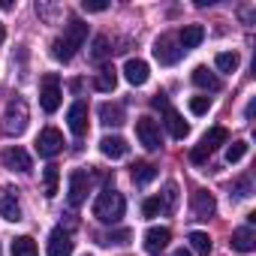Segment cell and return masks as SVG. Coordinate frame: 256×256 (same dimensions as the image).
<instances>
[{
    "label": "cell",
    "mask_w": 256,
    "mask_h": 256,
    "mask_svg": "<svg viewBox=\"0 0 256 256\" xmlns=\"http://www.w3.org/2000/svg\"><path fill=\"white\" fill-rule=\"evenodd\" d=\"M0 160H4V166L10 169V172H30L34 169V163H30V154L24 151V148H6L4 154H0Z\"/></svg>",
    "instance_id": "11"
},
{
    "label": "cell",
    "mask_w": 256,
    "mask_h": 256,
    "mask_svg": "<svg viewBox=\"0 0 256 256\" xmlns=\"http://www.w3.org/2000/svg\"><path fill=\"white\" fill-rule=\"evenodd\" d=\"M244 154H247V142H232L229 148H226V163H238V160H244Z\"/></svg>",
    "instance_id": "30"
},
{
    "label": "cell",
    "mask_w": 256,
    "mask_h": 256,
    "mask_svg": "<svg viewBox=\"0 0 256 256\" xmlns=\"http://www.w3.org/2000/svg\"><path fill=\"white\" fill-rule=\"evenodd\" d=\"M214 64H217L220 72H235V70H238V54H235V52H220V54L214 58Z\"/></svg>",
    "instance_id": "27"
},
{
    "label": "cell",
    "mask_w": 256,
    "mask_h": 256,
    "mask_svg": "<svg viewBox=\"0 0 256 256\" xmlns=\"http://www.w3.org/2000/svg\"><path fill=\"white\" fill-rule=\"evenodd\" d=\"M60 151H64V133L54 130V126H46L36 136V154L40 157H58Z\"/></svg>",
    "instance_id": "6"
},
{
    "label": "cell",
    "mask_w": 256,
    "mask_h": 256,
    "mask_svg": "<svg viewBox=\"0 0 256 256\" xmlns=\"http://www.w3.org/2000/svg\"><path fill=\"white\" fill-rule=\"evenodd\" d=\"M151 106H154V108H163V112H166V108H169V96H166V94H157V96L151 100Z\"/></svg>",
    "instance_id": "37"
},
{
    "label": "cell",
    "mask_w": 256,
    "mask_h": 256,
    "mask_svg": "<svg viewBox=\"0 0 256 256\" xmlns=\"http://www.w3.org/2000/svg\"><path fill=\"white\" fill-rule=\"evenodd\" d=\"M160 199H163V208L166 211H175V205H178V187L175 184H166V193Z\"/></svg>",
    "instance_id": "32"
},
{
    "label": "cell",
    "mask_w": 256,
    "mask_h": 256,
    "mask_svg": "<svg viewBox=\"0 0 256 256\" xmlns=\"http://www.w3.org/2000/svg\"><path fill=\"white\" fill-rule=\"evenodd\" d=\"M229 244H232V250H238V253H253V250H256V235H253L250 226H241V229L232 232Z\"/></svg>",
    "instance_id": "17"
},
{
    "label": "cell",
    "mask_w": 256,
    "mask_h": 256,
    "mask_svg": "<svg viewBox=\"0 0 256 256\" xmlns=\"http://www.w3.org/2000/svg\"><path fill=\"white\" fill-rule=\"evenodd\" d=\"M211 108V96H190V112L193 114H205Z\"/></svg>",
    "instance_id": "34"
},
{
    "label": "cell",
    "mask_w": 256,
    "mask_h": 256,
    "mask_svg": "<svg viewBox=\"0 0 256 256\" xmlns=\"http://www.w3.org/2000/svg\"><path fill=\"white\" fill-rule=\"evenodd\" d=\"M82 10L84 12H106L108 10V0H82Z\"/></svg>",
    "instance_id": "35"
},
{
    "label": "cell",
    "mask_w": 256,
    "mask_h": 256,
    "mask_svg": "<svg viewBox=\"0 0 256 256\" xmlns=\"http://www.w3.org/2000/svg\"><path fill=\"white\" fill-rule=\"evenodd\" d=\"M166 130H169V136H172V139H187L190 124H187L175 108H166Z\"/></svg>",
    "instance_id": "19"
},
{
    "label": "cell",
    "mask_w": 256,
    "mask_h": 256,
    "mask_svg": "<svg viewBox=\"0 0 256 256\" xmlns=\"http://www.w3.org/2000/svg\"><path fill=\"white\" fill-rule=\"evenodd\" d=\"M190 202H193V211H196L199 220H208V217H214V211H217V199H214V193H208V190H193Z\"/></svg>",
    "instance_id": "12"
},
{
    "label": "cell",
    "mask_w": 256,
    "mask_h": 256,
    "mask_svg": "<svg viewBox=\"0 0 256 256\" xmlns=\"http://www.w3.org/2000/svg\"><path fill=\"white\" fill-rule=\"evenodd\" d=\"M4 40H6V28L0 24V46H4Z\"/></svg>",
    "instance_id": "39"
},
{
    "label": "cell",
    "mask_w": 256,
    "mask_h": 256,
    "mask_svg": "<svg viewBox=\"0 0 256 256\" xmlns=\"http://www.w3.org/2000/svg\"><path fill=\"white\" fill-rule=\"evenodd\" d=\"M193 84H199L202 90H220V78L214 72H208V66H196L193 70Z\"/></svg>",
    "instance_id": "22"
},
{
    "label": "cell",
    "mask_w": 256,
    "mask_h": 256,
    "mask_svg": "<svg viewBox=\"0 0 256 256\" xmlns=\"http://www.w3.org/2000/svg\"><path fill=\"white\" fill-rule=\"evenodd\" d=\"M96 114H100V120H102L106 126H120V124H124V108H120L118 102H102V106L96 108Z\"/></svg>",
    "instance_id": "20"
},
{
    "label": "cell",
    "mask_w": 256,
    "mask_h": 256,
    "mask_svg": "<svg viewBox=\"0 0 256 256\" xmlns=\"http://www.w3.org/2000/svg\"><path fill=\"white\" fill-rule=\"evenodd\" d=\"M36 253L40 250H36V241L30 235H18L12 241V256H36Z\"/></svg>",
    "instance_id": "25"
},
{
    "label": "cell",
    "mask_w": 256,
    "mask_h": 256,
    "mask_svg": "<svg viewBox=\"0 0 256 256\" xmlns=\"http://www.w3.org/2000/svg\"><path fill=\"white\" fill-rule=\"evenodd\" d=\"M130 238H133L130 229H118V232H108V235L102 238V244H126Z\"/></svg>",
    "instance_id": "33"
},
{
    "label": "cell",
    "mask_w": 256,
    "mask_h": 256,
    "mask_svg": "<svg viewBox=\"0 0 256 256\" xmlns=\"http://www.w3.org/2000/svg\"><path fill=\"white\" fill-rule=\"evenodd\" d=\"M226 139H229V133H226V126H214V130H208L205 133V139L199 142L208 154L214 151V148H220V145H226Z\"/></svg>",
    "instance_id": "23"
},
{
    "label": "cell",
    "mask_w": 256,
    "mask_h": 256,
    "mask_svg": "<svg viewBox=\"0 0 256 256\" xmlns=\"http://www.w3.org/2000/svg\"><path fill=\"white\" fill-rule=\"evenodd\" d=\"M190 247H193L199 256H208V253H211V238H208V232H190Z\"/></svg>",
    "instance_id": "28"
},
{
    "label": "cell",
    "mask_w": 256,
    "mask_h": 256,
    "mask_svg": "<svg viewBox=\"0 0 256 256\" xmlns=\"http://www.w3.org/2000/svg\"><path fill=\"white\" fill-rule=\"evenodd\" d=\"M58 181H60L58 166H48V169L42 172V187H46V196H48V199H52V196H58Z\"/></svg>",
    "instance_id": "26"
},
{
    "label": "cell",
    "mask_w": 256,
    "mask_h": 256,
    "mask_svg": "<svg viewBox=\"0 0 256 256\" xmlns=\"http://www.w3.org/2000/svg\"><path fill=\"white\" fill-rule=\"evenodd\" d=\"M181 46L172 40V36H160L157 42H154V58H157V64H163V66H172V64H178L181 60Z\"/></svg>",
    "instance_id": "7"
},
{
    "label": "cell",
    "mask_w": 256,
    "mask_h": 256,
    "mask_svg": "<svg viewBox=\"0 0 256 256\" xmlns=\"http://www.w3.org/2000/svg\"><path fill=\"white\" fill-rule=\"evenodd\" d=\"M84 40H88V24L78 22V18H72V22L66 24L64 36H58V40L52 42V58H54V60H64V64L72 60L76 52L84 46Z\"/></svg>",
    "instance_id": "1"
},
{
    "label": "cell",
    "mask_w": 256,
    "mask_h": 256,
    "mask_svg": "<svg viewBox=\"0 0 256 256\" xmlns=\"http://www.w3.org/2000/svg\"><path fill=\"white\" fill-rule=\"evenodd\" d=\"M100 151H102L108 160H120V157H126L130 145H126V139H120V136H102V139H100Z\"/></svg>",
    "instance_id": "14"
},
{
    "label": "cell",
    "mask_w": 256,
    "mask_h": 256,
    "mask_svg": "<svg viewBox=\"0 0 256 256\" xmlns=\"http://www.w3.org/2000/svg\"><path fill=\"white\" fill-rule=\"evenodd\" d=\"M108 54H112L108 36H96V40H94V48H90V58H94V60H106Z\"/></svg>",
    "instance_id": "29"
},
{
    "label": "cell",
    "mask_w": 256,
    "mask_h": 256,
    "mask_svg": "<svg viewBox=\"0 0 256 256\" xmlns=\"http://www.w3.org/2000/svg\"><path fill=\"white\" fill-rule=\"evenodd\" d=\"M202 40H205V28H202V24H184L181 34H178V46H181V52L196 48Z\"/></svg>",
    "instance_id": "18"
},
{
    "label": "cell",
    "mask_w": 256,
    "mask_h": 256,
    "mask_svg": "<svg viewBox=\"0 0 256 256\" xmlns=\"http://www.w3.org/2000/svg\"><path fill=\"white\" fill-rule=\"evenodd\" d=\"M94 88L102 90V94H112V90L118 88V72H114V66H102V70L96 72V78H94Z\"/></svg>",
    "instance_id": "21"
},
{
    "label": "cell",
    "mask_w": 256,
    "mask_h": 256,
    "mask_svg": "<svg viewBox=\"0 0 256 256\" xmlns=\"http://www.w3.org/2000/svg\"><path fill=\"white\" fill-rule=\"evenodd\" d=\"M148 76H151V70H148V64L145 60H139V58H130V60H126L124 64V78L126 82H130V84H145L148 82Z\"/></svg>",
    "instance_id": "13"
},
{
    "label": "cell",
    "mask_w": 256,
    "mask_h": 256,
    "mask_svg": "<svg viewBox=\"0 0 256 256\" xmlns=\"http://www.w3.org/2000/svg\"><path fill=\"white\" fill-rule=\"evenodd\" d=\"M172 256H193V253H190V250H175Z\"/></svg>",
    "instance_id": "40"
},
{
    "label": "cell",
    "mask_w": 256,
    "mask_h": 256,
    "mask_svg": "<svg viewBox=\"0 0 256 256\" xmlns=\"http://www.w3.org/2000/svg\"><path fill=\"white\" fill-rule=\"evenodd\" d=\"M133 181L136 184H151L154 178H157V166L154 163H133Z\"/></svg>",
    "instance_id": "24"
},
{
    "label": "cell",
    "mask_w": 256,
    "mask_h": 256,
    "mask_svg": "<svg viewBox=\"0 0 256 256\" xmlns=\"http://www.w3.org/2000/svg\"><path fill=\"white\" fill-rule=\"evenodd\" d=\"M60 100H64V94H60V82H58V76H54V72H48V76L42 78L40 106L52 114V112H58V108H60Z\"/></svg>",
    "instance_id": "5"
},
{
    "label": "cell",
    "mask_w": 256,
    "mask_h": 256,
    "mask_svg": "<svg viewBox=\"0 0 256 256\" xmlns=\"http://www.w3.org/2000/svg\"><path fill=\"white\" fill-rule=\"evenodd\" d=\"M136 136H139V142L148 148V151H157L160 145H163V139H160V124L154 120V118H136Z\"/></svg>",
    "instance_id": "4"
},
{
    "label": "cell",
    "mask_w": 256,
    "mask_h": 256,
    "mask_svg": "<svg viewBox=\"0 0 256 256\" xmlns=\"http://www.w3.org/2000/svg\"><path fill=\"white\" fill-rule=\"evenodd\" d=\"M124 211H126V202H124V196L118 193V190H102L100 196H96V202H94V217L100 220V223H118L120 217H124Z\"/></svg>",
    "instance_id": "2"
},
{
    "label": "cell",
    "mask_w": 256,
    "mask_h": 256,
    "mask_svg": "<svg viewBox=\"0 0 256 256\" xmlns=\"http://www.w3.org/2000/svg\"><path fill=\"white\" fill-rule=\"evenodd\" d=\"M28 102L24 100H12L10 106H6V112H4V130L10 133V136H22L24 133V126H28Z\"/></svg>",
    "instance_id": "3"
},
{
    "label": "cell",
    "mask_w": 256,
    "mask_h": 256,
    "mask_svg": "<svg viewBox=\"0 0 256 256\" xmlns=\"http://www.w3.org/2000/svg\"><path fill=\"white\" fill-rule=\"evenodd\" d=\"M169 241H172V232L166 226H151L145 232V250H151V253H160Z\"/></svg>",
    "instance_id": "16"
},
{
    "label": "cell",
    "mask_w": 256,
    "mask_h": 256,
    "mask_svg": "<svg viewBox=\"0 0 256 256\" xmlns=\"http://www.w3.org/2000/svg\"><path fill=\"white\" fill-rule=\"evenodd\" d=\"M66 120H70V130H72L76 136H84V133H88V106H84V102H72Z\"/></svg>",
    "instance_id": "15"
},
{
    "label": "cell",
    "mask_w": 256,
    "mask_h": 256,
    "mask_svg": "<svg viewBox=\"0 0 256 256\" xmlns=\"http://www.w3.org/2000/svg\"><path fill=\"white\" fill-rule=\"evenodd\" d=\"M166 208H163V199L160 196H151V199H145L142 202V214L145 217H157V214H163Z\"/></svg>",
    "instance_id": "31"
},
{
    "label": "cell",
    "mask_w": 256,
    "mask_h": 256,
    "mask_svg": "<svg viewBox=\"0 0 256 256\" xmlns=\"http://www.w3.org/2000/svg\"><path fill=\"white\" fill-rule=\"evenodd\" d=\"M16 193L18 190H12V187H0V217L12 220V223L22 220V205H18V196Z\"/></svg>",
    "instance_id": "10"
},
{
    "label": "cell",
    "mask_w": 256,
    "mask_h": 256,
    "mask_svg": "<svg viewBox=\"0 0 256 256\" xmlns=\"http://www.w3.org/2000/svg\"><path fill=\"white\" fill-rule=\"evenodd\" d=\"M190 160H193V163H205V160H208V151H205L202 145H196V148L190 151Z\"/></svg>",
    "instance_id": "36"
},
{
    "label": "cell",
    "mask_w": 256,
    "mask_h": 256,
    "mask_svg": "<svg viewBox=\"0 0 256 256\" xmlns=\"http://www.w3.org/2000/svg\"><path fill=\"white\" fill-rule=\"evenodd\" d=\"M72 247H76V241H72V235L64 226L52 229V235H48V256H72Z\"/></svg>",
    "instance_id": "9"
},
{
    "label": "cell",
    "mask_w": 256,
    "mask_h": 256,
    "mask_svg": "<svg viewBox=\"0 0 256 256\" xmlns=\"http://www.w3.org/2000/svg\"><path fill=\"white\" fill-rule=\"evenodd\" d=\"M235 190H238L235 196H250V181H238V184H235Z\"/></svg>",
    "instance_id": "38"
},
{
    "label": "cell",
    "mask_w": 256,
    "mask_h": 256,
    "mask_svg": "<svg viewBox=\"0 0 256 256\" xmlns=\"http://www.w3.org/2000/svg\"><path fill=\"white\" fill-rule=\"evenodd\" d=\"M88 184H90V178H88L84 169H72L70 172V205L72 208H78L88 199Z\"/></svg>",
    "instance_id": "8"
}]
</instances>
